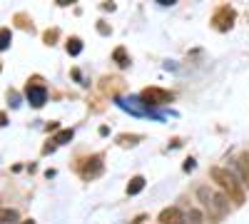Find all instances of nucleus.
<instances>
[{
    "mask_svg": "<svg viewBox=\"0 0 249 224\" xmlns=\"http://www.w3.org/2000/svg\"><path fill=\"white\" fill-rule=\"evenodd\" d=\"M210 174H212V179L217 182V185L237 202V205H242V202H244V192H242V187H239L237 177H234L230 170H224V167H212Z\"/></svg>",
    "mask_w": 249,
    "mask_h": 224,
    "instance_id": "f257e3e1",
    "label": "nucleus"
},
{
    "mask_svg": "<svg viewBox=\"0 0 249 224\" xmlns=\"http://www.w3.org/2000/svg\"><path fill=\"white\" fill-rule=\"evenodd\" d=\"M197 197L202 199V205L210 209L212 217H222V214L227 212V207H230L227 197L219 194V192H214V190H210V187H199V190H197Z\"/></svg>",
    "mask_w": 249,
    "mask_h": 224,
    "instance_id": "f03ea898",
    "label": "nucleus"
},
{
    "mask_svg": "<svg viewBox=\"0 0 249 224\" xmlns=\"http://www.w3.org/2000/svg\"><path fill=\"white\" fill-rule=\"evenodd\" d=\"M142 100L147 105H164V103H172V95L167 90H160V87H147L142 92Z\"/></svg>",
    "mask_w": 249,
    "mask_h": 224,
    "instance_id": "7ed1b4c3",
    "label": "nucleus"
},
{
    "mask_svg": "<svg viewBox=\"0 0 249 224\" xmlns=\"http://www.w3.org/2000/svg\"><path fill=\"white\" fill-rule=\"evenodd\" d=\"M25 97H28V103H30L33 107H43L45 100H48V90H45L43 85H28Z\"/></svg>",
    "mask_w": 249,
    "mask_h": 224,
    "instance_id": "20e7f679",
    "label": "nucleus"
},
{
    "mask_svg": "<svg viewBox=\"0 0 249 224\" xmlns=\"http://www.w3.org/2000/svg\"><path fill=\"white\" fill-rule=\"evenodd\" d=\"M102 172V157H90V159H85V165H82V170H80V174L85 177V179H92V177H97Z\"/></svg>",
    "mask_w": 249,
    "mask_h": 224,
    "instance_id": "39448f33",
    "label": "nucleus"
},
{
    "mask_svg": "<svg viewBox=\"0 0 249 224\" xmlns=\"http://www.w3.org/2000/svg\"><path fill=\"white\" fill-rule=\"evenodd\" d=\"M160 222L162 224H184V214L177 209V207H170L160 214Z\"/></svg>",
    "mask_w": 249,
    "mask_h": 224,
    "instance_id": "423d86ee",
    "label": "nucleus"
},
{
    "mask_svg": "<svg viewBox=\"0 0 249 224\" xmlns=\"http://www.w3.org/2000/svg\"><path fill=\"white\" fill-rule=\"evenodd\" d=\"M144 190V177H132L127 185V194H140Z\"/></svg>",
    "mask_w": 249,
    "mask_h": 224,
    "instance_id": "0eeeda50",
    "label": "nucleus"
},
{
    "mask_svg": "<svg viewBox=\"0 0 249 224\" xmlns=\"http://www.w3.org/2000/svg\"><path fill=\"white\" fill-rule=\"evenodd\" d=\"M13 222H18L15 209H0V224H13Z\"/></svg>",
    "mask_w": 249,
    "mask_h": 224,
    "instance_id": "6e6552de",
    "label": "nucleus"
},
{
    "mask_svg": "<svg viewBox=\"0 0 249 224\" xmlns=\"http://www.w3.org/2000/svg\"><path fill=\"white\" fill-rule=\"evenodd\" d=\"M10 40H13L10 30L8 28H0V50H8L10 48Z\"/></svg>",
    "mask_w": 249,
    "mask_h": 224,
    "instance_id": "1a4fd4ad",
    "label": "nucleus"
},
{
    "mask_svg": "<svg viewBox=\"0 0 249 224\" xmlns=\"http://www.w3.org/2000/svg\"><path fill=\"white\" fill-rule=\"evenodd\" d=\"M72 139V130H60L57 135H55V145H65V142H70Z\"/></svg>",
    "mask_w": 249,
    "mask_h": 224,
    "instance_id": "9d476101",
    "label": "nucleus"
},
{
    "mask_svg": "<svg viewBox=\"0 0 249 224\" xmlns=\"http://www.w3.org/2000/svg\"><path fill=\"white\" fill-rule=\"evenodd\" d=\"M68 52H70V55H80V52H82L80 37H70V40H68Z\"/></svg>",
    "mask_w": 249,
    "mask_h": 224,
    "instance_id": "9b49d317",
    "label": "nucleus"
},
{
    "mask_svg": "<svg viewBox=\"0 0 249 224\" xmlns=\"http://www.w3.org/2000/svg\"><path fill=\"white\" fill-rule=\"evenodd\" d=\"M239 170H242L247 185H249V155H242V157H239Z\"/></svg>",
    "mask_w": 249,
    "mask_h": 224,
    "instance_id": "f8f14e48",
    "label": "nucleus"
},
{
    "mask_svg": "<svg viewBox=\"0 0 249 224\" xmlns=\"http://www.w3.org/2000/svg\"><path fill=\"white\" fill-rule=\"evenodd\" d=\"M115 60H117V65H127V55H124V50L120 48V50H115Z\"/></svg>",
    "mask_w": 249,
    "mask_h": 224,
    "instance_id": "ddd939ff",
    "label": "nucleus"
},
{
    "mask_svg": "<svg viewBox=\"0 0 249 224\" xmlns=\"http://www.w3.org/2000/svg\"><path fill=\"white\" fill-rule=\"evenodd\" d=\"M187 219H190V222H192V224H199V222H202V214H199V212H197V209H192V212H190V214H187Z\"/></svg>",
    "mask_w": 249,
    "mask_h": 224,
    "instance_id": "4468645a",
    "label": "nucleus"
},
{
    "mask_svg": "<svg viewBox=\"0 0 249 224\" xmlns=\"http://www.w3.org/2000/svg\"><path fill=\"white\" fill-rule=\"evenodd\" d=\"M8 97H10V105H13V107H18V105H20V97H18V92H13V90H10V95H8Z\"/></svg>",
    "mask_w": 249,
    "mask_h": 224,
    "instance_id": "2eb2a0df",
    "label": "nucleus"
},
{
    "mask_svg": "<svg viewBox=\"0 0 249 224\" xmlns=\"http://www.w3.org/2000/svg\"><path fill=\"white\" fill-rule=\"evenodd\" d=\"M120 139H122V145H135L140 137H120Z\"/></svg>",
    "mask_w": 249,
    "mask_h": 224,
    "instance_id": "dca6fc26",
    "label": "nucleus"
},
{
    "mask_svg": "<svg viewBox=\"0 0 249 224\" xmlns=\"http://www.w3.org/2000/svg\"><path fill=\"white\" fill-rule=\"evenodd\" d=\"M3 125H5V115H3V112H0V127H3Z\"/></svg>",
    "mask_w": 249,
    "mask_h": 224,
    "instance_id": "f3484780",
    "label": "nucleus"
},
{
    "mask_svg": "<svg viewBox=\"0 0 249 224\" xmlns=\"http://www.w3.org/2000/svg\"><path fill=\"white\" fill-rule=\"evenodd\" d=\"M20 224H35V222L33 219H25V222H20Z\"/></svg>",
    "mask_w": 249,
    "mask_h": 224,
    "instance_id": "a211bd4d",
    "label": "nucleus"
}]
</instances>
